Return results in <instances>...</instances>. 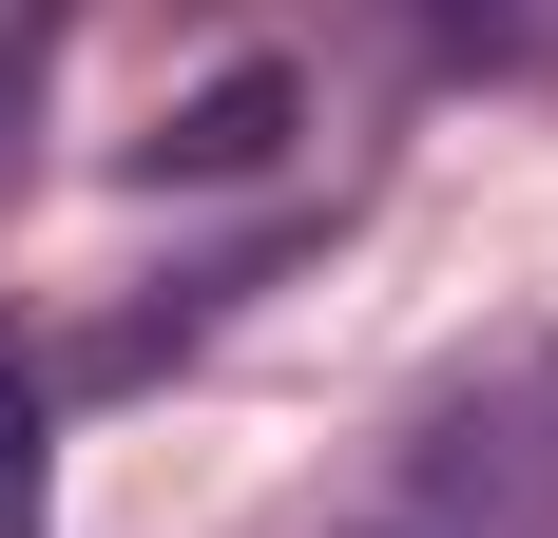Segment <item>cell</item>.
I'll return each instance as SVG.
<instances>
[{"instance_id": "6da1fadb", "label": "cell", "mask_w": 558, "mask_h": 538, "mask_svg": "<svg viewBox=\"0 0 558 538\" xmlns=\"http://www.w3.org/2000/svg\"><path fill=\"white\" fill-rule=\"evenodd\" d=\"M404 538H558V442L501 404H444L404 442Z\"/></svg>"}, {"instance_id": "7a4b0ae2", "label": "cell", "mask_w": 558, "mask_h": 538, "mask_svg": "<svg viewBox=\"0 0 558 538\" xmlns=\"http://www.w3.org/2000/svg\"><path fill=\"white\" fill-rule=\"evenodd\" d=\"M270 155H289V77L251 58V77H213V97L173 115V135H155L135 173H270Z\"/></svg>"}, {"instance_id": "3957f363", "label": "cell", "mask_w": 558, "mask_h": 538, "mask_svg": "<svg viewBox=\"0 0 558 538\" xmlns=\"http://www.w3.org/2000/svg\"><path fill=\"white\" fill-rule=\"evenodd\" d=\"M462 58H558V0H444Z\"/></svg>"}, {"instance_id": "277c9868", "label": "cell", "mask_w": 558, "mask_h": 538, "mask_svg": "<svg viewBox=\"0 0 558 538\" xmlns=\"http://www.w3.org/2000/svg\"><path fill=\"white\" fill-rule=\"evenodd\" d=\"M20 481H39V384L0 366V500H20Z\"/></svg>"}]
</instances>
